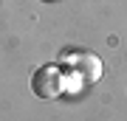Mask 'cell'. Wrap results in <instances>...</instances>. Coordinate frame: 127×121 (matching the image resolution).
<instances>
[{"label": "cell", "mask_w": 127, "mask_h": 121, "mask_svg": "<svg viewBox=\"0 0 127 121\" xmlns=\"http://www.w3.org/2000/svg\"><path fill=\"white\" fill-rule=\"evenodd\" d=\"M62 62L68 71H73L82 82H88V85H96V82L102 79V59L93 54V51H76V54H62Z\"/></svg>", "instance_id": "obj_2"}, {"label": "cell", "mask_w": 127, "mask_h": 121, "mask_svg": "<svg viewBox=\"0 0 127 121\" xmlns=\"http://www.w3.org/2000/svg\"><path fill=\"white\" fill-rule=\"evenodd\" d=\"M31 93L42 101H54L62 93H68V73L57 65H45L37 68L31 76Z\"/></svg>", "instance_id": "obj_1"}, {"label": "cell", "mask_w": 127, "mask_h": 121, "mask_svg": "<svg viewBox=\"0 0 127 121\" xmlns=\"http://www.w3.org/2000/svg\"><path fill=\"white\" fill-rule=\"evenodd\" d=\"M45 3H48V0H45Z\"/></svg>", "instance_id": "obj_3"}]
</instances>
